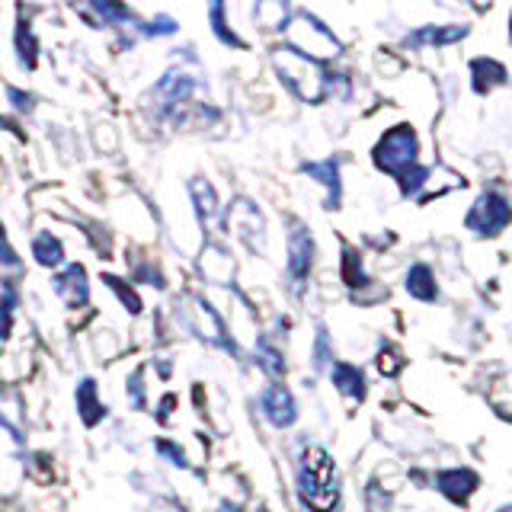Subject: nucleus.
I'll list each match as a JSON object with an SVG mask.
<instances>
[{
    "label": "nucleus",
    "instance_id": "f257e3e1",
    "mask_svg": "<svg viewBox=\"0 0 512 512\" xmlns=\"http://www.w3.org/2000/svg\"><path fill=\"white\" fill-rule=\"evenodd\" d=\"M298 496L314 512H333L340 503V477L336 464L320 445L304 448L298 464Z\"/></svg>",
    "mask_w": 512,
    "mask_h": 512
},
{
    "label": "nucleus",
    "instance_id": "f03ea898",
    "mask_svg": "<svg viewBox=\"0 0 512 512\" xmlns=\"http://www.w3.org/2000/svg\"><path fill=\"white\" fill-rule=\"evenodd\" d=\"M272 61H276V68H279L285 84L292 87V93H298L304 103H320V100H324L330 74L320 68L314 58H308L304 52H298V48H292V45H285V48H276Z\"/></svg>",
    "mask_w": 512,
    "mask_h": 512
},
{
    "label": "nucleus",
    "instance_id": "7ed1b4c3",
    "mask_svg": "<svg viewBox=\"0 0 512 512\" xmlns=\"http://www.w3.org/2000/svg\"><path fill=\"white\" fill-rule=\"evenodd\" d=\"M416 151H420V141L410 125H394L388 135L378 141L375 148V167L391 173V176H407L416 167Z\"/></svg>",
    "mask_w": 512,
    "mask_h": 512
},
{
    "label": "nucleus",
    "instance_id": "20e7f679",
    "mask_svg": "<svg viewBox=\"0 0 512 512\" xmlns=\"http://www.w3.org/2000/svg\"><path fill=\"white\" fill-rule=\"evenodd\" d=\"M464 224H468V231H474L480 237L500 234L509 224V205H506V199L500 196V192H484V196L474 202V208L468 212V218H464Z\"/></svg>",
    "mask_w": 512,
    "mask_h": 512
},
{
    "label": "nucleus",
    "instance_id": "39448f33",
    "mask_svg": "<svg viewBox=\"0 0 512 512\" xmlns=\"http://www.w3.org/2000/svg\"><path fill=\"white\" fill-rule=\"evenodd\" d=\"M186 327L196 333V336H202V340H208V343L224 346V349H234L228 343V336H224V324H221L218 311L208 301H202V298H189L186 301Z\"/></svg>",
    "mask_w": 512,
    "mask_h": 512
},
{
    "label": "nucleus",
    "instance_id": "423d86ee",
    "mask_svg": "<svg viewBox=\"0 0 512 512\" xmlns=\"http://www.w3.org/2000/svg\"><path fill=\"white\" fill-rule=\"evenodd\" d=\"M311 263H314V240L301 224H295V231L288 234V279H292L295 295H301L304 279H308V272H311Z\"/></svg>",
    "mask_w": 512,
    "mask_h": 512
},
{
    "label": "nucleus",
    "instance_id": "0eeeda50",
    "mask_svg": "<svg viewBox=\"0 0 512 512\" xmlns=\"http://www.w3.org/2000/svg\"><path fill=\"white\" fill-rule=\"evenodd\" d=\"M260 410L276 429H288L298 420L295 397H292V391L285 388V384H272V388L260 397Z\"/></svg>",
    "mask_w": 512,
    "mask_h": 512
},
{
    "label": "nucleus",
    "instance_id": "6e6552de",
    "mask_svg": "<svg viewBox=\"0 0 512 512\" xmlns=\"http://www.w3.org/2000/svg\"><path fill=\"white\" fill-rule=\"evenodd\" d=\"M55 292H58V298L64 304H68V308H80V304H87V295H90V288H87V269L80 266V263H71L55 279Z\"/></svg>",
    "mask_w": 512,
    "mask_h": 512
},
{
    "label": "nucleus",
    "instance_id": "1a4fd4ad",
    "mask_svg": "<svg viewBox=\"0 0 512 512\" xmlns=\"http://www.w3.org/2000/svg\"><path fill=\"white\" fill-rule=\"evenodd\" d=\"M436 487H439L452 503H468V496L477 490V474L468 471V468L442 471V474L436 477Z\"/></svg>",
    "mask_w": 512,
    "mask_h": 512
},
{
    "label": "nucleus",
    "instance_id": "9d476101",
    "mask_svg": "<svg viewBox=\"0 0 512 512\" xmlns=\"http://www.w3.org/2000/svg\"><path fill=\"white\" fill-rule=\"evenodd\" d=\"M330 378L336 384V391L349 400H365V375L359 365L352 362H333L330 365Z\"/></svg>",
    "mask_w": 512,
    "mask_h": 512
},
{
    "label": "nucleus",
    "instance_id": "9b49d317",
    "mask_svg": "<svg viewBox=\"0 0 512 512\" xmlns=\"http://www.w3.org/2000/svg\"><path fill=\"white\" fill-rule=\"evenodd\" d=\"M468 36V26H426L404 39L407 45H452Z\"/></svg>",
    "mask_w": 512,
    "mask_h": 512
},
{
    "label": "nucleus",
    "instance_id": "f8f14e48",
    "mask_svg": "<svg viewBox=\"0 0 512 512\" xmlns=\"http://www.w3.org/2000/svg\"><path fill=\"white\" fill-rule=\"evenodd\" d=\"M77 410H80V420L87 426H96L106 416V407L96 400V381L93 378H84L77 384Z\"/></svg>",
    "mask_w": 512,
    "mask_h": 512
},
{
    "label": "nucleus",
    "instance_id": "ddd939ff",
    "mask_svg": "<svg viewBox=\"0 0 512 512\" xmlns=\"http://www.w3.org/2000/svg\"><path fill=\"white\" fill-rule=\"evenodd\" d=\"M304 173L314 176L317 183H324L330 189L327 208H340V167L336 160H320V164H304Z\"/></svg>",
    "mask_w": 512,
    "mask_h": 512
},
{
    "label": "nucleus",
    "instance_id": "4468645a",
    "mask_svg": "<svg viewBox=\"0 0 512 512\" xmlns=\"http://www.w3.org/2000/svg\"><path fill=\"white\" fill-rule=\"evenodd\" d=\"M407 292L420 301H436L439 298V288H436V276L426 263H413L407 272Z\"/></svg>",
    "mask_w": 512,
    "mask_h": 512
},
{
    "label": "nucleus",
    "instance_id": "2eb2a0df",
    "mask_svg": "<svg viewBox=\"0 0 512 512\" xmlns=\"http://www.w3.org/2000/svg\"><path fill=\"white\" fill-rule=\"evenodd\" d=\"M471 71H474V90L477 93H490L496 84H506V68L493 58H477L471 64Z\"/></svg>",
    "mask_w": 512,
    "mask_h": 512
},
{
    "label": "nucleus",
    "instance_id": "dca6fc26",
    "mask_svg": "<svg viewBox=\"0 0 512 512\" xmlns=\"http://www.w3.org/2000/svg\"><path fill=\"white\" fill-rule=\"evenodd\" d=\"M32 256L42 263V266H61L64 263V250H61V240L52 237L48 231L36 234V240H32Z\"/></svg>",
    "mask_w": 512,
    "mask_h": 512
},
{
    "label": "nucleus",
    "instance_id": "f3484780",
    "mask_svg": "<svg viewBox=\"0 0 512 512\" xmlns=\"http://www.w3.org/2000/svg\"><path fill=\"white\" fill-rule=\"evenodd\" d=\"M189 192H192V199H196V212L202 221H212L218 215V199H215V189L208 186L205 180H192L189 183Z\"/></svg>",
    "mask_w": 512,
    "mask_h": 512
},
{
    "label": "nucleus",
    "instance_id": "a211bd4d",
    "mask_svg": "<svg viewBox=\"0 0 512 512\" xmlns=\"http://www.w3.org/2000/svg\"><path fill=\"white\" fill-rule=\"evenodd\" d=\"M16 52H20V64L23 68H36V39L26 26L16 29Z\"/></svg>",
    "mask_w": 512,
    "mask_h": 512
},
{
    "label": "nucleus",
    "instance_id": "6ab92c4d",
    "mask_svg": "<svg viewBox=\"0 0 512 512\" xmlns=\"http://www.w3.org/2000/svg\"><path fill=\"white\" fill-rule=\"evenodd\" d=\"M103 282L112 288V292L119 295V301L125 304V311H128V314H141V298L132 292V288H125L122 279H116V276H103Z\"/></svg>",
    "mask_w": 512,
    "mask_h": 512
},
{
    "label": "nucleus",
    "instance_id": "aec40b11",
    "mask_svg": "<svg viewBox=\"0 0 512 512\" xmlns=\"http://www.w3.org/2000/svg\"><path fill=\"white\" fill-rule=\"evenodd\" d=\"M13 311H16V288L7 285V288H4V298H0V340H4V336L10 333Z\"/></svg>",
    "mask_w": 512,
    "mask_h": 512
},
{
    "label": "nucleus",
    "instance_id": "412c9836",
    "mask_svg": "<svg viewBox=\"0 0 512 512\" xmlns=\"http://www.w3.org/2000/svg\"><path fill=\"white\" fill-rule=\"evenodd\" d=\"M256 352H260V365L266 368V372H269L272 378L285 375V362H282V356H279V352L272 349L269 343H260V346H256Z\"/></svg>",
    "mask_w": 512,
    "mask_h": 512
},
{
    "label": "nucleus",
    "instance_id": "4be33fe9",
    "mask_svg": "<svg viewBox=\"0 0 512 512\" xmlns=\"http://www.w3.org/2000/svg\"><path fill=\"white\" fill-rule=\"evenodd\" d=\"M208 13H212V23H215V36L224 42V45H237V48H244V42H240L237 36H234V32L228 29V26H224V20H221V16H224V7L221 4H215L212 10H208Z\"/></svg>",
    "mask_w": 512,
    "mask_h": 512
},
{
    "label": "nucleus",
    "instance_id": "5701e85b",
    "mask_svg": "<svg viewBox=\"0 0 512 512\" xmlns=\"http://www.w3.org/2000/svg\"><path fill=\"white\" fill-rule=\"evenodd\" d=\"M343 276H346V285H365V279H362V263H359V256H356V250H349L346 247V256H343Z\"/></svg>",
    "mask_w": 512,
    "mask_h": 512
},
{
    "label": "nucleus",
    "instance_id": "b1692460",
    "mask_svg": "<svg viewBox=\"0 0 512 512\" xmlns=\"http://www.w3.org/2000/svg\"><path fill=\"white\" fill-rule=\"evenodd\" d=\"M330 359H333V352H330V340H327V330H324V327H317L314 365H317V368H324V365H330Z\"/></svg>",
    "mask_w": 512,
    "mask_h": 512
},
{
    "label": "nucleus",
    "instance_id": "393cba45",
    "mask_svg": "<svg viewBox=\"0 0 512 512\" xmlns=\"http://www.w3.org/2000/svg\"><path fill=\"white\" fill-rule=\"evenodd\" d=\"M378 368H381V375H397L400 372V368H404V359H400L397 356V352H381V356H378Z\"/></svg>",
    "mask_w": 512,
    "mask_h": 512
},
{
    "label": "nucleus",
    "instance_id": "a878e982",
    "mask_svg": "<svg viewBox=\"0 0 512 512\" xmlns=\"http://www.w3.org/2000/svg\"><path fill=\"white\" fill-rule=\"evenodd\" d=\"M144 32H148V36H170V32H176V23L170 20V16H157V20H151L148 26H144Z\"/></svg>",
    "mask_w": 512,
    "mask_h": 512
},
{
    "label": "nucleus",
    "instance_id": "bb28decb",
    "mask_svg": "<svg viewBox=\"0 0 512 512\" xmlns=\"http://www.w3.org/2000/svg\"><path fill=\"white\" fill-rule=\"evenodd\" d=\"M141 378H144V372L138 368V372L132 375V381H128V394H132V407L135 410L144 407V384H141Z\"/></svg>",
    "mask_w": 512,
    "mask_h": 512
},
{
    "label": "nucleus",
    "instance_id": "cd10ccee",
    "mask_svg": "<svg viewBox=\"0 0 512 512\" xmlns=\"http://www.w3.org/2000/svg\"><path fill=\"white\" fill-rule=\"evenodd\" d=\"M7 96H10V103H13V109H16V112H29V109H32V93H23V90L10 87V90H7Z\"/></svg>",
    "mask_w": 512,
    "mask_h": 512
},
{
    "label": "nucleus",
    "instance_id": "c85d7f7f",
    "mask_svg": "<svg viewBox=\"0 0 512 512\" xmlns=\"http://www.w3.org/2000/svg\"><path fill=\"white\" fill-rule=\"evenodd\" d=\"M93 10H100L103 16H109V20H132V13L116 4H93Z\"/></svg>",
    "mask_w": 512,
    "mask_h": 512
},
{
    "label": "nucleus",
    "instance_id": "c756f323",
    "mask_svg": "<svg viewBox=\"0 0 512 512\" xmlns=\"http://www.w3.org/2000/svg\"><path fill=\"white\" fill-rule=\"evenodd\" d=\"M157 452H160V455H167L173 464H180V468H186V455H183L176 445H170V442H157Z\"/></svg>",
    "mask_w": 512,
    "mask_h": 512
},
{
    "label": "nucleus",
    "instance_id": "7c9ffc66",
    "mask_svg": "<svg viewBox=\"0 0 512 512\" xmlns=\"http://www.w3.org/2000/svg\"><path fill=\"white\" fill-rule=\"evenodd\" d=\"M0 263H7V266H20V260H16V253H13V250H10V244H7L4 224H0Z\"/></svg>",
    "mask_w": 512,
    "mask_h": 512
},
{
    "label": "nucleus",
    "instance_id": "2f4dec72",
    "mask_svg": "<svg viewBox=\"0 0 512 512\" xmlns=\"http://www.w3.org/2000/svg\"><path fill=\"white\" fill-rule=\"evenodd\" d=\"M221 512H240V509H237V506H228V503H224V506H221Z\"/></svg>",
    "mask_w": 512,
    "mask_h": 512
}]
</instances>
